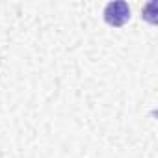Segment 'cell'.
I'll return each mask as SVG.
<instances>
[{
  "label": "cell",
  "instance_id": "cell-1",
  "mask_svg": "<svg viewBox=\"0 0 158 158\" xmlns=\"http://www.w3.org/2000/svg\"><path fill=\"white\" fill-rule=\"evenodd\" d=\"M130 19V8L123 0H115V2L106 4L104 8V21L110 26H123Z\"/></svg>",
  "mask_w": 158,
  "mask_h": 158
},
{
  "label": "cell",
  "instance_id": "cell-2",
  "mask_svg": "<svg viewBox=\"0 0 158 158\" xmlns=\"http://www.w3.org/2000/svg\"><path fill=\"white\" fill-rule=\"evenodd\" d=\"M154 8H156V2H149V4L143 8V13H147L145 17L149 19V23H156V17H154Z\"/></svg>",
  "mask_w": 158,
  "mask_h": 158
}]
</instances>
